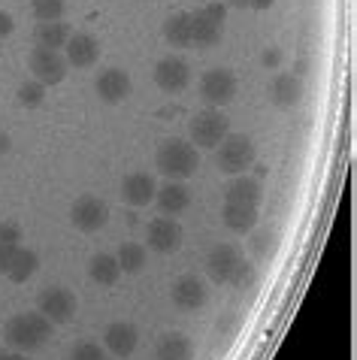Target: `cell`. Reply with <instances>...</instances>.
I'll return each instance as SVG.
<instances>
[{
	"label": "cell",
	"instance_id": "cell-1",
	"mask_svg": "<svg viewBox=\"0 0 357 360\" xmlns=\"http://www.w3.org/2000/svg\"><path fill=\"white\" fill-rule=\"evenodd\" d=\"M52 321H48L46 315L39 312H22V315H13L4 327V339L9 348H15V352H37V348H43L48 339H52Z\"/></svg>",
	"mask_w": 357,
	"mask_h": 360
},
{
	"label": "cell",
	"instance_id": "cell-2",
	"mask_svg": "<svg viewBox=\"0 0 357 360\" xmlns=\"http://www.w3.org/2000/svg\"><path fill=\"white\" fill-rule=\"evenodd\" d=\"M155 164L167 179H188L200 167V155L188 139H164L155 155Z\"/></svg>",
	"mask_w": 357,
	"mask_h": 360
},
{
	"label": "cell",
	"instance_id": "cell-3",
	"mask_svg": "<svg viewBox=\"0 0 357 360\" xmlns=\"http://www.w3.org/2000/svg\"><path fill=\"white\" fill-rule=\"evenodd\" d=\"M254 143L245 134H227L221 143L215 146V167L227 176H240L254 164Z\"/></svg>",
	"mask_w": 357,
	"mask_h": 360
},
{
	"label": "cell",
	"instance_id": "cell-4",
	"mask_svg": "<svg viewBox=\"0 0 357 360\" xmlns=\"http://www.w3.org/2000/svg\"><path fill=\"white\" fill-rule=\"evenodd\" d=\"M188 134H191L194 148H215L227 134H231V122H227V115L221 112V109L209 106V109H203V112H197L191 118Z\"/></svg>",
	"mask_w": 357,
	"mask_h": 360
},
{
	"label": "cell",
	"instance_id": "cell-5",
	"mask_svg": "<svg viewBox=\"0 0 357 360\" xmlns=\"http://www.w3.org/2000/svg\"><path fill=\"white\" fill-rule=\"evenodd\" d=\"M224 4H206L197 13H191V46H215L224 34Z\"/></svg>",
	"mask_w": 357,
	"mask_h": 360
},
{
	"label": "cell",
	"instance_id": "cell-6",
	"mask_svg": "<svg viewBox=\"0 0 357 360\" xmlns=\"http://www.w3.org/2000/svg\"><path fill=\"white\" fill-rule=\"evenodd\" d=\"M70 221L76 230H82V233H97V230H103L109 221V206L100 197L82 194L70 209Z\"/></svg>",
	"mask_w": 357,
	"mask_h": 360
},
{
	"label": "cell",
	"instance_id": "cell-7",
	"mask_svg": "<svg viewBox=\"0 0 357 360\" xmlns=\"http://www.w3.org/2000/svg\"><path fill=\"white\" fill-rule=\"evenodd\" d=\"M27 67H31V73L37 82H43L46 88L48 85H61L64 76H67V58L61 52H55V49H34L31 58H27Z\"/></svg>",
	"mask_w": 357,
	"mask_h": 360
},
{
	"label": "cell",
	"instance_id": "cell-8",
	"mask_svg": "<svg viewBox=\"0 0 357 360\" xmlns=\"http://www.w3.org/2000/svg\"><path fill=\"white\" fill-rule=\"evenodd\" d=\"M200 97L215 109L227 106L236 97V76L231 73V70H224V67L209 70V73L200 79Z\"/></svg>",
	"mask_w": 357,
	"mask_h": 360
},
{
	"label": "cell",
	"instance_id": "cell-9",
	"mask_svg": "<svg viewBox=\"0 0 357 360\" xmlns=\"http://www.w3.org/2000/svg\"><path fill=\"white\" fill-rule=\"evenodd\" d=\"M182 239H185V233H182V224H178L176 218H155V221L145 227V243L157 255L178 252V248H182Z\"/></svg>",
	"mask_w": 357,
	"mask_h": 360
},
{
	"label": "cell",
	"instance_id": "cell-10",
	"mask_svg": "<svg viewBox=\"0 0 357 360\" xmlns=\"http://www.w3.org/2000/svg\"><path fill=\"white\" fill-rule=\"evenodd\" d=\"M37 303H39V315H46L52 324H67L76 315V297L67 288H43Z\"/></svg>",
	"mask_w": 357,
	"mask_h": 360
},
{
	"label": "cell",
	"instance_id": "cell-11",
	"mask_svg": "<svg viewBox=\"0 0 357 360\" xmlns=\"http://www.w3.org/2000/svg\"><path fill=\"white\" fill-rule=\"evenodd\" d=\"M155 82L164 94H182L188 82H191V67H188L185 58H176V55L161 58L155 64Z\"/></svg>",
	"mask_w": 357,
	"mask_h": 360
},
{
	"label": "cell",
	"instance_id": "cell-12",
	"mask_svg": "<svg viewBox=\"0 0 357 360\" xmlns=\"http://www.w3.org/2000/svg\"><path fill=\"white\" fill-rule=\"evenodd\" d=\"M100 39L94 34H70L64 46V58H67V67H76V70H88L100 61Z\"/></svg>",
	"mask_w": 357,
	"mask_h": 360
},
{
	"label": "cell",
	"instance_id": "cell-13",
	"mask_svg": "<svg viewBox=\"0 0 357 360\" xmlns=\"http://www.w3.org/2000/svg\"><path fill=\"white\" fill-rule=\"evenodd\" d=\"M94 91L103 103H122L131 97V76L122 67H109L94 79Z\"/></svg>",
	"mask_w": 357,
	"mask_h": 360
},
{
	"label": "cell",
	"instance_id": "cell-14",
	"mask_svg": "<svg viewBox=\"0 0 357 360\" xmlns=\"http://www.w3.org/2000/svg\"><path fill=\"white\" fill-rule=\"evenodd\" d=\"M170 300L178 309H203L206 300H209V291H206V282L197 276H182L176 278L170 288Z\"/></svg>",
	"mask_w": 357,
	"mask_h": 360
},
{
	"label": "cell",
	"instance_id": "cell-15",
	"mask_svg": "<svg viewBox=\"0 0 357 360\" xmlns=\"http://www.w3.org/2000/svg\"><path fill=\"white\" fill-rule=\"evenodd\" d=\"M266 94H270V103H275L279 109H291L303 100V82L297 73H275Z\"/></svg>",
	"mask_w": 357,
	"mask_h": 360
},
{
	"label": "cell",
	"instance_id": "cell-16",
	"mask_svg": "<svg viewBox=\"0 0 357 360\" xmlns=\"http://www.w3.org/2000/svg\"><path fill=\"white\" fill-rule=\"evenodd\" d=\"M240 264H242L240 248L236 245H218V248H212L209 261H206V269H209V276L218 285H231V278H233Z\"/></svg>",
	"mask_w": 357,
	"mask_h": 360
},
{
	"label": "cell",
	"instance_id": "cell-17",
	"mask_svg": "<svg viewBox=\"0 0 357 360\" xmlns=\"http://www.w3.org/2000/svg\"><path fill=\"white\" fill-rule=\"evenodd\" d=\"M103 342H106V348H109V352H112L115 357H131V354L136 352V342H140V333H136L134 324L115 321V324L106 327Z\"/></svg>",
	"mask_w": 357,
	"mask_h": 360
},
{
	"label": "cell",
	"instance_id": "cell-18",
	"mask_svg": "<svg viewBox=\"0 0 357 360\" xmlns=\"http://www.w3.org/2000/svg\"><path fill=\"white\" fill-rule=\"evenodd\" d=\"M155 191H157V185L148 173H131V176H124V182H122V200L127 206H136V209L152 203Z\"/></svg>",
	"mask_w": 357,
	"mask_h": 360
},
{
	"label": "cell",
	"instance_id": "cell-19",
	"mask_svg": "<svg viewBox=\"0 0 357 360\" xmlns=\"http://www.w3.org/2000/svg\"><path fill=\"white\" fill-rule=\"evenodd\" d=\"M155 203L161 206L164 215H178L188 209V203H191V191H188L178 179H170V182H164L155 191Z\"/></svg>",
	"mask_w": 357,
	"mask_h": 360
},
{
	"label": "cell",
	"instance_id": "cell-20",
	"mask_svg": "<svg viewBox=\"0 0 357 360\" xmlns=\"http://www.w3.org/2000/svg\"><path fill=\"white\" fill-rule=\"evenodd\" d=\"M264 200V188L257 179L252 176H236L224 191V203H245V206H257Z\"/></svg>",
	"mask_w": 357,
	"mask_h": 360
},
{
	"label": "cell",
	"instance_id": "cell-21",
	"mask_svg": "<svg viewBox=\"0 0 357 360\" xmlns=\"http://www.w3.org/2000/svg\"><path fill=\"white\" fill-rule=\"evenodd\" d=\"M70 34H73L70 25L64 18H58V22H39L34 31V39H37V49H55V52H61Z\"/></svg>",
	"mask_w": 357,
	"mask_h": 360
},
{
	"label": "cell",
	"instance_id": "cell-22",
	"mask_svg": "<svg viewBox=\"0 0 357 360\" xmlns=\"http://www.w3.org/2000/svg\"><path fill=\"white\" fill-rule=\"evenodd\" d=\"M221 221L227 230L233 233H249L257 224V206H245V203H224L221 209Z\"/></svg>",
	"mask_w": 357,
	"mask_h": 360
},
{
	"label": "cell",
	"instance_id": "cell-23",
	"mask_svg": "<svg viewBox=\"0 0 357 360\" xmlns=\"http://www.w3.org/2000/svg\"><path fill=\"white\" fill-rule=\"evenodd\" d=\"M155 360H194L191 339L182 333H164L155 348Z\"/></svg>",
	"mask_w": 357,
	"mask_h": 360
},
{
	"label": "cell",
	"instance_id": "cell-24",
	"mask_svg": "<svg viewBox=\"0 0 357 360\" xmlns=\"http://www.w3.org/2000/svg\"><path fill=\"white\" fill-rule=\"evenodd\" d=\"M88 276L100 288H112L118 282V276H122V266H118L115 255H94L91 264H88Z\"/></svg>",
	"mask_w": 357,
	"mask_h": 360
},
{
	"label": "cell",
	"instance_id": "cell-25",
	"mask_svg": "<svg viewBox=\"0 0 357 360\" xmlns=\"http://www.w3.org/2000/svg\"><path fill=\"white\" fill-rule=\"evenodd\" d=\"M164 39L176 49L191 46V13H173L164 22Z\"/></svg>",
	"mask_w": 357,
	"mask_h": 360
},
{
	"label": "cell",
	"instance_id": "cell-26",
	"mask_svg": "<svg viewBox=\"0 0 357 360\" xmlns=\"http://www.w3.org/2000/svg\"><path fill=\"white\" fill-rule=\"evenodd\" d=\"M37 266H39V257H37V252H31V248H22L18 245V252H15V257H13V264H9V269L4 276H9L13 282H27L34 273H37Z\"/></svg>",
	"mask_w": 357,
	"mask_h": 360
},
{
	"label": "cell",
	"instance_id": "cell-27",
	"mask_svg": "<svg viewBox=\"0 0 357 360\" xmlns=\"http://www.w3.org/2000/svg\"><path fill=\"white\" fill-rule=\"evenodd\" d=\"M115 261H118V266H122V273L136 276V273H143L145 269L148 252H145V245H140V243H124L122 248H118Z\"/></svg>",
	"mask_w": 357,
	"mask_h": 360
},
{
	"label": "cell",
	"instance_id": "cell-28",
	"mask_svg": "<svg viewBox=\"0 0 357 360\" xmlns=\"http://www.w3.org/2000/svg\"><path fill=\"white\" fill-rule=\"evenodd\" d=\"M37 22H58L64 18V0H31Z\"/></svg>",
	"mask_w": 357,
	"mask_h": 360
},
{
	"label": "cell",
	"instance_id": "cell-29",
	"mask_svg": "<svg viewBox=\"0 0 357 360\" xmlns=\"http://www.w3.org/2000/svg\"><path fill=\"white\" fill-rule=\"evenodd\" d=\"M43 100H46V85L37 82V79H31V82H25L22 88H18V103H22L25 109H37Z\"/></svg>",
	"mask_w": 357,
	"mask_h": 360
},
{
	"label": "cell",
	"instance_id": "cell-30",
	"mask_svg": "<svg viewBox=\"0 0 357 360\" xmlns=\"http://www.w3.org/2000/svg\"><path fill=\"white\" fill-rule=\"evenodd\" d=\"M70 360H103V348L94 342H79L70 352Z\"/></svg>",
	"mask_w": 357,
	"mask_h": 360
},
{
	"label": "cell",
	"instance_id": "cell-31",
	"mask_svg": "<svg viewBox=\"0 0 357 360\" xmlns=\"http://www.w3.org/2000/svg\"><path fill=\"white\" fill-rule=\"evenodd\" d=\"M231 285H236V288H252V285H254V266L242 261L240 266H236V273H233V278H231Z\"/></svg>",
	"mask_w": 357,
	"mask_h": 360
},
{
	"label": "cell",
	"instance_id": "cell-32",
	"mask_svg": "<svg viewBox=\"0 0 357 360\" xmlns=\"http://www.w3.org/2000/svg\"><path fill=\"white\" fill-rule=\"evenodd\" d=\"M0 243L18 245V243H22V227H18L15 221H4V224H0Z\"/></svg>",
	"mask_w": 357,
	"mask_h": 360
},
{
	"label": "cell",
	"instance_id": "cell-33",
	"mask_svg": "<svg viewBox=\"0 0 357 360\" xmlns=\"http://www.w3.org/2000/svg\"><path fill=\"white\" fill-rule=\"evenodd\" d=\"M15 252H18V245H13V243H0V273H6V269H9V264H13Z\"/></svg>",
	"mask_w": 357,
	"mask_h": 360
},
{
	"label": "cell",
	"instance_id": "cell-34",
	"mask_svg": "<svg viewBox=\"0 0 357 360\" xmlns=\"http://www.w3.org/2000/svg\"><path fill=\"white\" fill-rule=\"evenodd\" d=\"M261 64L264 67H270V70H279V64H282V52H279V49H266V52L261 55Z\"/></svg>",
	"mask_w": 357,
	"mask_h": 360
},
{
	"label": "cell",
	"instance_id": "cell-35",
	"mask_svg": "<svg viewBox=\"0 0 357 360\" xmlns=\"http://www.w3.org/2000/svg\"><path fill=\"white\" fill-rule=\"evenodd\" d=\"M13 31H15V22H13V15H9V13H0V39H4V37H9Z\"/></svg>",
	"mask_w": 357,
	"mask_h": 360
},
{
	"label": "cell",
	"instance_id": "cell-36",
	"mask_svg": "<svg viewBox=\"0 0 357 360\" xmlns=\"http://www.w3.org/2000/svg\"><path fill=\"white\" fill-rule=\"evenodd\" d=\"M266 243H273V236H270V233H261V236L254 239V252L264 255V252H266Z\"/></svg>",
	"mask_w": 357,
	"mask_h": 360
},
{
	"label": "cell",
	"instance_id": "cell-37",
	"mask_svg": "<svg viewBox=\"0 0 357 360\" xmlns=\"http://www.w3.org/2000/svg\"><path fill=\"white\" fill-rule=\"evenodd\" d=\"M0 360H27V357H25V352H15V348H9V352L0 348Z\"/></svg>",
	"mask_w": 357,
	"mask_h": 360
},
{
	"label": "cell",
	"instance_id": "cell-38",
	"mask_svg": "<svg viewBox=\"0 0 357 360\" xmlns=\"http://www.w3.org/2000/svg\"><path fill=\"white\" fill-rule=\"evenodd\" d=\"M6 152H9V136L0 134V155H6Z\"/></svg>",
	"mask_w": 357,
	"mask_h": 360
},
{
	"label": "cell",
	"instance_id": "cell-39",
	"mask_svg": "<svg viewBox=\"0 0 357 360\" xmlns=\"http://www.w3.org/2000/svg\"><path fill=\"white\" fill-rule=\"evenodd\" d=\"M227 4H233V6H252V0H227Z\"/></svg>",
	"mask_w": 357,
	"mask_h": 360
},
{
	"label": "cell",
	"instance_id": "cell-40",
	"mask_svg": "<svg viewBox=\"0 0 357 360\" xmlns=\"http://www.w3.org/2000/svg\"><path fill=\"white\" fill-rule=\"evenodd\" d=\"M103 360H106V357H103Z\"/></svg>",
	"mask_w": 357,
	"mask_h": 360
}]
</instances>
